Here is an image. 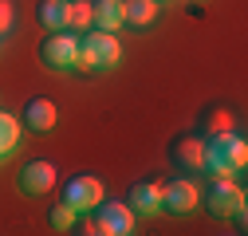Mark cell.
I'll use <instances>...</instances> for the list:
<instances>
[{
	"label": "cell",
	"mask_w": 248,
	"mask_h": 236,
	"mask_svg": "<svg viewBox=\"0 0 248 236\" xmlns=\"http://www.w3.org/2000/svg\"><path fill=\"white\" fill-rule=\"evenodd\" d=\"M75 55H79V36L75 32H47V40L40 44V59H44V67L47 71H59V75H67L75 71Z\"/></svg>",
	"instance_id": "3"
},
{
	"label": "cell",
	"mask_w": 248,
	"mask_h": 236,
	"mask_svg": "<svg viewBox=\"0 0 248 236\" xmlns=\"http://www.w3.org/2000/svg\"><path fill=\"white\" fill-rule=\"evenodd\" d=\"M201 158H205V138L197 134H177L170 142V165L181 169V173H197L201 169Z\"/></svg>",
	"instance_id": "9"
},
{
	"label": "cell",
	"mask_w": 248,
	"mask_h": 236,
	"mask_svg": "<svg viewBox=\"0 0 248 236\" xmlns=\"http://www.w3.org/2000/svg\"><path fill=\"white\" fill-rule=\"evenodd\" d=\"M201 205V189L189 181V177H173V181L162 185V213L170 217H185Z\"/></svg>",
	"instance_id": "6"
},
{
	"label": "cell",
	"mask_w": 248,
	"mask_h": 236,
	"mask_svg": "<svg viewBox=\"0 0 248 236\" xmlns=\"http://www.w3.org/2000/svg\"><path fill=\"white\" fill-rule=\"evenodd\" d=\"M225 130H232V114H229V110H221V106L209 110V114H205V130H201V134L209 138V134H225Z\"/></svg>",
	"instance_id": "18"
},
{
	"label": "cell",
	"mask_w": 248,
	"mask_h": 236,
	"mask_svg": "<svg viewBox=\"0 0 248 236\" xmlns=\"http://www.w3.org/2000/svg\"><path fill=\"white\" fill-rule=\"evenodd\" d=\"M20 118L16 114H8V110H0V158H8L16 146H20Z\"/></svg>",
	"instance_id": "15"
},
{
	"label": "cell",
	"mask_w": 248,
	"mask_h": 236,
	"mask_svg": "<svg viewBox=\"0 0 248 236\" xmlns=\"http://www.w3.org/2000/svg\"><path fill=\"white\" fill-rule=\"evenodd\" d=\"M16 185L24 197H47L55 189V165L44 162V158H32V162H24L20 165V177H16Z\"/></svg>",
	"instance_id": "8"
},
{
	"label": "cell",
	"mask_w": 248,
	"mask_h": 236,
	"mask_svg": "<svg viewBox=\"0 0 248 236\" xmlns=\"http://www.w3.org/2000/svg\"><path fill=\"white\" fill-rule=\"evenodd\" d=\"M55 122H59V114H55V103L51 99H28L24 103V110H20V126L24 130H32V134H47V130H55Z\"/></svg>",
	"instance_id": "10"
},
{
	"label": "cell",
	"mask_w": 248,
	"mask_h": 236,
	"mask_svg": "<svg viewBox=\"0 0 248 236\" xmlns=\"http://www.w3.org/2000/svg\"><path fill=\"white\" fill-rule=\"evenodd\" d=\"M91 28L118 32L122 28V0H91Z\"/></svg>",
	"instance_id": "12"
},
{
	"label": "cell",
	"mask_w": 248,
	"mask_h": 236,
	"mask_svg": "<svg viewBox=\"0 0 248 236\" xmlns=\"http://www.w3.org/2000/svg\"><path fill=\"white\" fill-rule=\"evenodd\" d=\"M47 221H51V228H55V232H71V228H75V221H79V213L71 209L67 201H59L55 209L47 213Z\"/></svg>",
	"instance_id": "17"
},
{
	"label": "cell",
	"mask_w": 248,
	"mask_h": 236,
	"mask_svg": "<svg viewBox=\"0 0 248 236\" xmlns=\"http://www.w3.org/2000/svg\"><path fill=\"white\" fill-rule=\"evenodd\" d=\"M126 197H130L126 205H130V213H134V217H154V213H162V185H158V181H150V177L134 181Z\"/></svg>",
	"instance_id": "11"
},
{
	"label": "cell",
	"mask_w": 248,
	"mask_h": 236,
	"mask_svg": "<svg viewBox=\"0 0 248 236\" xmlns=\"http://www.w3.org/2000/svg\"><path fill=\"white\" fill-rule=\"evenodd\" d=\"M158 12H162L158 0H122V24L130 28H150L158 20Z\"/></svg>",
	"instance_id": "13"
},
{
	"label": "cell",
	"mask_w": 248,
	"mask_h": 236,
	"mask_svg": "<svg viewBox=\"0 0 248 236\" xmlns=\"http://www.w3.org/2000/svg\"><path fill=\"white\" fill-rule=\"evenodd\" d=\"M91 28V4L87 0H67V32L83 36Z\"/></svg>",
	"instance_id": "16"
},
{
	"label": "cell",
	"mask_w": 248,
	"mask_h": 236,
	"mask_svg": "<svg viewBox=\"0 0 248 236\" xmlns=\"http://www.w3.org/2000/svg\"><path fill=\"white\" fill-rule=\"evenodd\" d=\"M107 197L103 181L99 177H91V173H79V177H67V185H63V201L71 205L75 213H91L95 205Z\"/></svg>",
	"instance_id": "7"
},
{
	"label": "cell",
	"mask_w": 248,
	"mask_h": 236,
	"mask_svg": "<svg viewBox=\"0 0 248 236\" xmlns=\"http://www.w3.org/2000/svg\"><path fill=\"white\" fill-rule=\"evenodd\" d=\"M201 205L209 209V217L217 221H229L240 205H244V189L232 181V177H213V185L201 193Z\"/></svg>",
	"instance_id": "4"
},
{
	"label": "cell",
	"mask_w": 248,
	"mask_h": 236,
	"mask_svg": "<svg viewBox=\"0 0 248 236\" xmlns=\"http://www.w3.org/2000/svg\"><path fill=\"white\" fill-rule=\"evenodd\" d=\"M248 165V146L240 134L225 130V134H209L205 138V158H201V169L213 173V177H232Z\"/></svg>",
	"instance_id": "2"
},
{
	"label": "cell",
	"mask_w": 248,
	"mask_h": 236,
	"mask_svg": "<svg viewBox=\"0 0 248 236\" xmlns=\"http://www.w3.org/2000/svg\"><path fill=\"white\" fill-rule=\"evenodd\" d=\"M158 4H162V0H158Z\"/></svg>",
	"instance_id": "20"
},
{
	"label": "cell",
	"mask_w": 248,
	"mask_h": 236,
	"mask_svg": "<svg viewBox=\"0 0 248 236\" xmlns=\"http://www.w3.org/2000/svg\"><path fill=\"white\" fill-rule=\"evenodd\" d=\"M91 228H95V236H130V232H134L130 205H126V201H99Z\"/></svg>",
	"instance_id": "5"
},
{
	"label": "cell",
	"mask_w": 248,
	"mask_h": 236,
	"mask_svg": "<svg viewBox=\"0 0 248 236\" xmlns=\"http://www.w3.org/2000/svg\"><path fill=\"white\" fill-rule=\"evenodd\" d=\"M12 20H16V16H12V4H8V0H0V36L12 32Z\"/></svg>",
	"instance_id": "19"
},
{
	"label": "cell",
	"mask_w": 248,
	"mask_h": 236,
	"mask_svg": "<svg viewBox=\"0 0 248 236\" xmlns=\"http://www.w3.org/2000/svg\"><path fill=\"white\" fill-rule=\"evenodd\" d=\"M40 12V24L47 28V32H63V28H67V0H40V4H36Z\"/></svg>",
	"instance_id": "14"
},
{
	"label": "cell",
	"mask_w": 248,
	"mask_h": 236,
	"mask_svg": "<svg viewBox=\"0 0 248 236\" xmlns=\"http://www.w3.org/2000/svg\"><path fill=\"white\" fill-rule=\"evenodd\" d=\"M118 63H122L118 32H99V28H87V32L79 36V55H75V71H79V75L114 71Z\"/></svg>",
	"instance_id": "1"
}]
</instances>
